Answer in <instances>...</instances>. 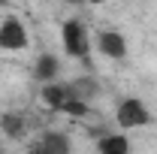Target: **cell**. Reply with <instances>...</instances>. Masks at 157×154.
Masks as SVG:
<instances>
[{
	"mask_svg": "<svg viewBox=\"0 0 157 154\" xmlns=\"http://www.w3.org/2000/svg\"><path fill=\"white\" fill-rule=\"evenodd\" d=\"M60 39H63V52H67L70 58L88 60V55H91V33H88V27H85L78 18L63 21V27H60Z\"/></svg>",
	"mask_w": 157,
	"mask_h": 154,
	"instance_id": "6da1fadb",
	"label": "cell"
},
{
	"mask_svg": "<svg viewBox=\"0 0 157 154\" xmlns=\"http://www.w3.org/2000/svg\"><path fill=\"white\" fill-rule=\"evenodd\" d=\"M115 121L121 130H133V127H148L154 118L148 112V106L139 100V97H127L118 103V112H115Z\"/></svg>",
	"mask_w": 157,
	"mask_h": 154,
	"instance_id": "7a4b0ae2",
	"label": "cell"
},
{
	"mask_svg": "<svg viewBox=\"0 0 157 154\" xmlns=\"http://www.w3.org/2000/svg\"><path fill=\"white\" fill-rule=\"evenodd\" d=\"M27 48V27L21 24V18L6 15L0 21V52H21Z\"/></svg>",
	"mask_w": 157,
	"mask_h": 154,
	"instance_id": "3957f363",
	"label": "cell"
},
{
	"mask_svg": "<svg viewBox=\"0 0 157 154\" xmlns=\"http://www.w3.org/2000/svg\"><path fill=\"white\" fill-rule=\"evenodd\" d=\"M97 48H100L103 58H112V60L127 58V39H124V33H118V30H100L97 33Z\"/></svg>",
	"mask_w": 157,
	"mask_h": 154,
	"instance_id": "277c9868",
	"label": "cell"
},
{
	"mask_svg": "<svg viewBox=\"0 0 157 154\" xmlns=\"http://www.w3.org/2000/svg\"><path fill=\"white\" fill-rule=\"evenodd\" d=\"M97 148L103 154H130V139L124 133H103L100 136V142H97Z\"/></svg>",
	"mask_w": 157,
	"mask_h": 154,
	"instance_id": "5b68a950",
	"label": "cell"
},
{
	"mask_svg": "<svg viewBox=\"0 0 157 154\" xmlns=\"http://www.w3.org/2000/svg\"><path fill=\"white\" fill-rule=\"evenodd\" d=\"M60 73V60L55 58V55H39L36 64H33V76L39 79V82H55Z\"/></svg>",
	"mask_w": 157,
	"mask_h": 154,
	"instance_id": "8992f818",
	"label": "cell"
},
{
	"mask_svg": "<svg viewBox=\"0 0 157 154\" xmlns=\"http://www.w3.org/2000/svg\"><path fill=\"white\" fill-rule=\"evenodd\" d=\"M67 97H70V94H67V85L45 82V88H42V103H45V106H52V109H60Z\"/></svg>",
	"mask_w": 157,
	"mask_h": 154,
	"instance_id": "52a82bcc",
	"label": "cell"
},
{
	"mask_svg": "<svg viewBox=\"0 0 157 154\" xmlns=\"http://www.w3.org/2000/svg\"><path fill=\"white\" fill-rule=\"evenodd\" d=\"M42 151H58V154H67L73 148V142L67 139L63 133H45L42 136V145H39Z\"/></svg>",
	"mask_w": 157,
	"mask_h": 154,
	"instance_id": "ba28073f",
	"label": "cell"
},
{
	"mask_svg": "<svg viewBox=\"0 0 157 154\" xmlns=\"http://www.w3.org/2000/svg\"><path fill=\"white\" fill-rule=\"evenodd\" d=\"M60 112H67V115H73V118H85L88 112H91V106H88V100L67 97V100H63V106H60Z\"/></svg>",
	"mask_w": 157,
	"mask_h": 154,
	"instance_id": "9c48e42d",
	"label": "cell"
},
{
	"mask_svg": "<svg viewBox=\"0 0 157 154\" xmlns=\"http://www.w3.org/2000/svg\"><path fill=\"white\" fill-rule=\"evenodd\" d=\"M0 127L12 136V139H21V133H24V121L18 115H3L0 118Z\"/></svg>",
	"mask_w": 157,
	"mask_h": 154,
	"instance_id": "30bf717a",
	"label": "cell"
},
{
	"mask_svg": "<svg viewBox=\"0 0 157 154\" xmlns=\"http://www.w3.org/2000/svg\"><path fill=\"white\" fill-rule=\"evenodd\" d=\"M88 6H100V3H106V0H85Z\"/></svg>",
	"mask_w": 157,
	"mask_h": 154,
	"instance_id": "8fae6325",
	"label": "cell"
},
{
	"mask_svg": "<svg viewBox=\"0 0 157 154\" xmlns=\"http://www.w3.org/2000/svg\"><path fill=\"white\" fill-rule=\"evenodd\" d=\"M70 6H85V0H67Z\"/></svg>",
	"mask_w": 157,
	"mask_h": 154,
	"instance_id": "7c38bea8",
	"label": "cell"
},
{
	"mask_svg": "<svg viewBox=\"0 0 157 154\" xmlns=\"http://www.w3.org/2000/svg\"><path fill=\"white\" fill-rule=\"evenodd\" d=\"M0 6H6V0H0Z\"/></svg>",
	"mask_w": 157,
	"mask_h": 154,
	"instance_id": "4fadbf2b",
	"label": "cell"
}]
</instances>
